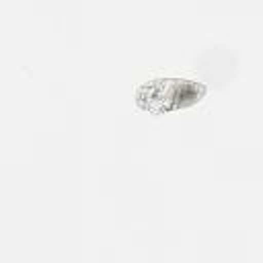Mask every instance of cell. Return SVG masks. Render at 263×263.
Here are the masks:
<instances>
[{
    "label": "cell",
    "instance_id": "1",
    "mask_svg": "<svg viewBox=\"0 0 263 263\" xmlns=\"http://www.w3.org/2000/svg\"><path fill=\"white\" fill-rule=\"evenodd\" d=\"M201 95H203L201 84H195L191 80H179V78H160L140 86L136 97L140 107L152 113H162V111L187 107L199 101Z\"/></svg>",
    "mask_w": 263,
    "mask_h": 263
}]
</instances>
